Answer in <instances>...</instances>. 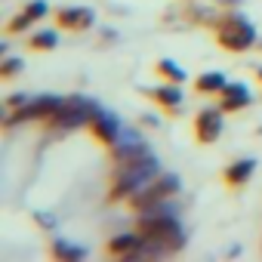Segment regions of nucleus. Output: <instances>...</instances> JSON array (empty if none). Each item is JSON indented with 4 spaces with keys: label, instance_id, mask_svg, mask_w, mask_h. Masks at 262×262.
<instances>
[{
    "label": "nucleus",
    "instance_id": "1",
    "mask_svg": "<svg viewBox=\"0 0 262 262\" xmlns=\"http://www.w3.org/2000/svg\"><path fill=\"white\" fill-rule=\"evenodd\" d=\"M164 170H161V161L155 155H148L145 161H136V164H126V167H114V179H111V201H129L139 188H145L151 179H158Z\"/></svg>",
    "mask_w": 262,
    "mask_h": 262
},
{
    "label": "nucleus",
    "instance_id": "2",
    "mask_svg": "<svg viewBox=\"0 0 262 262\" xmlns=\"http://www.w3.org/2000/svg\"><path fill=\"white\" fill-rule=\"evenodd\" d=\"M136 228L145 237L161 241L170 253H179L185 247V228L179 222V213H139Z\"/></svg>",
    "mask_w": 262,
    "mask_h": 262
},
{
    "label": "nucleus",
    "instance_id": "3",
    "mask_svg": "<svg viewBox=\"0 0 262 262\" xmlns=\"http://www.w3.org/2000/svg\"><path fill=\"white\" fill-rule=\"evenodd\" d=\"M216 40L228 53H247L256 43V28L244 13H222L216 22Z\"/></svg>",
    "mask_w": 262,
    "mask_h": 262
},
{
    "label": "nucleus",
    "instance_id": "4",
    "mask_svg": "<svg viewBox=\"0 0 262 262\" xmlns=\"http://www.w3.org/2000/svg\"><path fill=\"white\" fill-rule=\"evenodd\" d=\"M99 105L96 102H90L86 96H68L65 102H62V108L50 117V123L56 126V129H62V133H71V129H80V126H86L90 120H93V111H96Z\"/></svg>",
    "mask_w": 262,
    "mask_h": 262
},
{
    "label": "nucleus",
    "instance_id": "5",
    "mask_svg": "<svg viewBox=\"0 0 262 262\" xmlns=\"http://www.w3.org/2000/svg\"><path fill=\"white\" fill-rule=\"evenodd\" d=\"M179 191H182V179L176 173H161L158 179H151L145 188H139L133 198H129V207L136 213H142L145 207H151V204H158L164 198H176Z\"/></svg>",
    "mask_w": 262,
    "mask_h": 262
},
{
    "label": "nucleus",
    "instance_id": "6",
    "mask_svg": "<svg viewBox=\"0 0 262 262\" xmlns=\"http://www.w3.org/2000/svg\"><path fill=\"white\" fill-rule=\"evenodd\" d=\"M148 155H151L148 139L139 133V129H129V126H123V129H120L117 142L111 145V158H114V164H117V167L136 164V161H145Z\"/></svg>",
    "mask_w": 262,
    "mask_h": 262
},
{
    "label": "nucleus",
    "instance_id": "7",
    "mask_svg": "<svg viewBox=\"0 0 262 262\" xmlns=\"http://www.w3.org/2000/svg\"><path fill=\"white\" fill-rule=\"evenodd\" d=\"M62 102H65L62 96H50V93H43V96H31L28 105L10 111V114L4 117V126H16V123H25V120H50V117L62 108Z\"/></svg>",
    "mask_w": 262,
    "mask_h": 262
},
{
    "label": "nucleus",
    "instance_id": "8",
    "mask_svg": "<svg viewBox=\"0 0 262 262\" xmlns=\"http://www.w3.org/2000/svg\"><path fill=\"white\" fill-rule=\"evenodd\" d=\"M194 136L204 145H213L222 136V108H201L194 114Z\"/></svg>",
    "mask_w": 262,
    "mask_h": 262
},
{
    "label": "nucleus",
    "instance_id": "9",
    "mask_svg": "<svg viewBox=\"0 0 262 262\" xmlns=\"http://www.w3.org/2000/svg\"><path fill=\"white\" fill-rule=\"evenodd\" d=\"M90 126H93V136L102 142V145H114L117 142V136H120V120L111 114V111H105V108H96L93 111V120H90Z\"/></svg>",
    "mask_w": 262,
    "mask_h": 262
},
{
    "label": "nucleus",
    "instance_id": "10",
    "mask_svg": "<svg viewBox=\"0 0 262 262\" xmlns=\"http://www.w3.org/2000/svg\"><path fill=\"white\" fill-rule=\"evenodd\" d=\"M56 22L62 28H68V31H86V28H93L96 13L90 7H62L56 13Z\"/></svg>",
    "mask_w": 262,
    "mask_h": 262
},
{
    "label": "nucleus",
    "instance_id": "11",
    "mask_svg": "<svg viewBox=\"0 0 262 262\" xmlns=\"http://www.w3.org/2000/svg\"><path fill=\"white\" fill-rule=\"evenodd\" d=\"M139 247H142V231L139 228L136 231H120V234H114L108 241V253L120 256V259H136Z\"/></svg>",
    "mask_w": 262,
    "mask_h": 262
},
{
    "label": "nucleus",
    "instance_id": "12",
    "mask_svg": "<svg viewBox=\"0 0 262 262\" xmlns=\"http://www.w3.org/2000/svg\"><path fill=\"white\" fill-rule=\"evenodd\" d=\"M47 13H50V7L43 4V0H31V4H28V7H25V10H22L16 19H10L7 31H10V34H22V31H28L34 22H40Z\"/></svg>",
    "mask_w": 262,
    "mask_h": 262
},
{
    "label": "nucleus",
    "instance_id": "13",
    "mask_svg": "<svg viewBox=\"0 0 262 262\" xmlns=\"http://www.w3.org/2000/svg\"><path fill=\"white\" fill-rule=\"evenodd\" d=\"M250 102H253V96H250L247 83H228V86L219 93V108H222V111H241V108H247Z\"/></svg>",
    "mask_w": 262,
    "mask_h": 262
},
{
    "label": "nucleus",
    "instance_id": "14",
    "mask_svg": "<svg viewBox=\"0 0 262 262\" xmlns=\"http://www.w3.org/2000/svg\"><path fill=\"white\" fill-rule=\"evenodd\" d=\"M179 86H182V83H173V80H170V83H164V86H148V90H142V93L151 96L158 105H164V108L173 111V108L182 105V90H179Z\"/></svg>",
    "mask_w": 262,
    "mask_h": 262
},
{
    "label": "nucleus",
    "instance_id": "15",
    "mask_svg": "<svg viewBox=\"0 0 262 262\" xmlns=\"http://www.w3.org/2000/svg\"><path fill=\"white\" fill-rule=\"evenodd\" d=\"M253 170H256V161H250V158H247V161H234V164H228V167H225L222 179H225L228 185H234V188H237V185H244V182L253 176Z\"/></svg>",
    "mask_w": 262,
    "mask_h": 262
},
{
    "label": "nucleus",
    "instance_id": "16",
    "mask_svg": "<svg viewBox=\"0 0 262 262\" xmlns=\"http://www.w3.org/2000/svg\"><path fill=\"white\" fill-rule=\"evenodd\" d=\"M50 253H53V259H59V262H77V259H86V250L77 247V244H68L65 237H56V241L50 244Z\"/></svg>",
    "mask_w": 262,
    "mask_h": 262
},
{
    "label": "nucleus",
    "instance_id": "17",
    "mask_svg": "<svg viewBox=\"0 0 262 262\" xmlns=\"http://www.w3.org/2000/svg\"><path fill=\"white\" fill-rule=\"evenodd\" d=\"M198 93H204V96H219L225 86H228V80H225V74L222 71H207V74H201L198 77Z\"/></svg>",
    "mask_w": 262,
    "mask_h": 262
},
{
    "label": "nucleus",
    "instance_id": "18",
    "mask_svg": "<svg viewBox=\"0 0 262 262\" xmlns=\"http://www.w3.org/2000/svg\"><path fill=\"white\" fill-rule=\"evenodd\" d=\"M28 43H31L34 50H40V53H43V50H56V47H59V34H56V31H50V28H40V31H34V34H31V40H28Z\"/></svg>",
    "mask_w": 262,
    "mask_h": 262
},
{
    "label": "nucleus",
    "instance_id": "19",
    "mask_svg": "<svg viewBox=\"0 0 262 262\" xmlns=\"http://www.w3.org/2000/svg\"><path fill=\"white\" fill-rule=\"evenodd\" d=\"M158 71H161L167 80H173V83H185V71H182L179 62H173V59H161V62H158Z\"/></svg>",
    "mask_w": 262,
    "mask_h": 262
},
{
    "label": "nucleus",
    "instance_id": "20",
    "mask_svg": "<svg viewBox=\"0 0 262 262\" xmlns=\"http://www.w3.org/2000/svg\"><path fill=\"white\" fill-rule=\"evenodd\" d=\"M22 68H25V62H22L19 56H7V59H4V65H0V77L10 80V77H16Z\"/></svg>",
    "mask_w": 262,
    "mask_h": 262
},
{
    "label": "nucleus",
    "instance_id": "21",
    "mask_svg": "<svg viewBox=\"0 0 262 262\" xmlns=\"http://www.w3.org/2000/svg\"><path fill=\"white\" fill-rule=\"evenodd\" d=\"M28 102H31V96H28V93H13V96L7 99V108H10V111H16V108H22V105H28Z\"/></svg>",
    "mask_w": 262,
    "mask_h": 262
},
{
    "label": "nucleus",
    "instance_id": "22",
    "mask_svg": "<svg viewBox=\"0 0 262 262\" xmlns=\"http://www.w3.org/2000/svg\"><path fill=\"white\" fill-rule=\"evenodd\" d=\"M37 222H40L43 228H53V225H56V219H53V216H43V213H37Z\"/></svg>",
    "mask_w": 262,
    "mask_h": 262
},
{
    "label": "nucleus",
    "instance_id": "23",
    "mask_svg": "<svg viewBox=\"0 0 262 262\" xmlns=\"http://www.w3.org/2000/svg\"><path fill=\"white\" fill-rule=\"evenodd\" d=\"M259 80H262V68H259Z\"/></svg>",
    "mask_w": 262,
    "mask_h": 262
}]
</instances>
